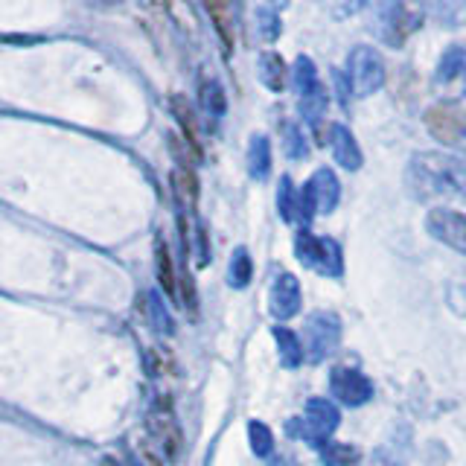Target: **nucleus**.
Wrapping results in <instances>:
<instances>
[{
  "label": "nucleus",
  "instance_id": "nucleus-19",
  "mask_svg": "<svg viewBox=\"0 0 466 466\" xmlns=\"http://www.w3.org/2000/svg\"><path fill=\"white\" fill-rule=\"evenodd\" d=\"M429 18L441 21L446 26L466 24V0H420Z\"/></svg>",
  "mask_w": 466,
  "mask_h": 466
},
{
  "label": "nucleus",
  "instance_id": "nucleus-22",
  "mask_svg": "<svg viewBox=\"0 0 466 466\" xmlns=\"http://www.w3.org/2000/svg\"><path fill=\"white\" fill-rule=\"evenodd\" d=\"M251 274H254L251 254H248V248H237L230 257V266H228V283L233 289H245L248 283H251Z\"/></svg>",
  "mask_w": 466,
  "mask_h": 466
},
{
  "label": "nucleus",
  "instance_id": "nucleus-27",
  "mask_svg": "<svg viewBox=\"0 0 466 466\" xmlns=\"http://www.w3.org/2000/svg\"><path fill=\"white\" fill-rule=\"evenodd\" d=\"M254 24H257L259 38L266 41V44H274L277 38H280V33H283V24H280V18H277V12L271 6L257 9L254 12Z\"/></svg>",
  "mask_w": 466,
  "mask_h": 466
},
{
  "label": "nucleus",
  "instance_id": "nucleus-17",
  "mask_svg": "<svg viewBox=\"0 0 466 466\" xmlns=\"http://www.w3.org/2000/svg\"><path fill=\"white\" fill-rule=\"evenodd\" d=\"M257 76H259L262 85L268 87V91L280 94L283 87H286V62H283V56L274 53V50L259 53V58H257Z\"/></svg>",
  "mask_w": 466,
  "mask_h": 466
},
{
  "label": "nucleus",
  "instance_id": "nucleus-6",
  "mask_svg": "<svg viewBox=\"0 0 466 466\" xmlns=\"http://www.w3.org/2000/svg\"><path fill=\"white\" fill-rule=\"evenodd\" d=\"M341 341V320L335 312H312L303 324V353L312 364L324 361L335 353V347Z\"/></svg>",
  "mask_w": 466,
  "mask_h": 466
},
{
  "label": "nucleus",
  "instance_id": "nucleus-4",
  "mask_svg": "<svg viewBox=\"0 0 466 466\" xmlns=\"http://www.w3.org/2000/svg\"><path fill=\"white\" fill-rule=\"evenodd\" d=\"M341 422V411L335 408L329 400H320V397H312L306 402V411H303V420H291L289 422V434L291 437H303L306 443H312L318 451L329 443V437L335 434Z\"/></svg>",
  "mask_w": 466,
  "mask_h": 466
},
{
  "label": "nucleus",
  "instance_id": "nucleus-20",
  "mask_svg": "<svg viewBox=\"0 0 466 466\" xmlns=\"http://www.w3.org/2000/svg\"><path fill=\"white\" fill-rule=\"evenodd\" d=\"M271 332H274V341H277V353H280V364L283 368H298L306 356L298 332H291L289 327H280V324H277Z\"/></svg>",
  "mask_w": 466,
  "mask_h": 466
},
{
  "label": "nucleus",
  "instance_id": "nucleus-2",
  "mask_svg": "<svg viewBox=\"0 0 466 466\" xmlns=\"http://www.w3.org/2000/svg\"><path fill=\"white\" fill-rule=\"evenodd\" d=\"M291 87H295V94H298V106H300L303 120L312 128H318L320 120H324V114H327L329 96H327L324 82L318 79L315 62L309 56L295 58V67H291Z\"/></svg>",
  "mask_w": 466,
  "mask_h": 466
},
{
  "label": "nucleus",
  "instance_id": "nucleus-7",
  "mask_svg": "<svg viewBox=\"0 0 466 466\" xmlns=\"http://www.w3.org/2000/svg\"><path fill=\"white\" fill-rule=\"evenodd\" d=\"M295 254L306 268H312L315 274H324V277H339L344 268L341 248L327 237H315V233H309V230L298 233Z\"/></svg>",
  "mask_w": 466,
  "mask_h": 466
},
{
  "label": "nucleus",
  "instance_id": "nucleus-21",
  "mask_svg": "<svg viewBox=\"0 0 466 466\" xmlns=\"http://www.w3.org/2000/svg\"><path fill=\"white\" fill-rule=\"evenodd\" d=\"M210 12V21L216 26L218 38L225 44V53H230L233 47V0H204Z\"/></svg>",
  "mask_w": 466,
  "mask_h": 466
},
{
  "label": "nucleus",
  "instance_id": "nucleus-16",
  "mask_svg": "<svg viewBox=\"0 0 466 466\" xmlns=\"http://www.w3.org/2000/svg\"><path fill=\"white\" fill-rule=\"evenodd\" d=\"M198 102H201V111L208 114V120H213V123L228 108V96L222 91V85H218V79L210 76V73H204L198 79Z\"/></svg>",
  "mask_w": 466,
  "mask_h": 466
},
{
  "label": "nucleus",
  "instance_id": "nucleus-23",
  "mask_svg": "<svg viewBox=\"0 0 466 466\" xmlns=\"http://www.w3.org/2000/svg\"><path fill=\"white\" fill-rule=\"evenodd\" d=\"M172 114H175V120L181 123V128H184V137H187V143H189V149L196 152V157L201 155V146H198V135H196V116H193V111H189V106H187V99L184 96H172Z\"/></svg>",
  "mask_w": 466,
  "mask_h": 466
},
{
  "label": "nucleus",
  "instance_id": "nucleus-18",
  "mask_svg": "<svg viewBox=\"0 0 466 466\" xmlns=\"http://www.w3.org/2000/svg\"><path fill=\"white\" fill-rule=\"evenodd\" d=\"M248 172L254 181H266L271 175V143L266 135H254L248 143Z\"/></svg>",
  "mask_w": 466,
  "mask_h": 466
},
{
  "label": "nucleus",
  "instance_id": "nucleus-9",
  "mask_svg": "<svg viewBox=\"0 0 466 466\" xmlns=\"http://www.w3.org/2000/svg\"><path fill=\"white\" fill-rule=\"evenodd\" d=\"M426 128L443 146L466 143V114L458 106H451V102H437V106L426 111Z\"/></svg>",
  "mask_w": 466,
  "mask_h": 466
},
{
  "label": "nucleus",
  "instance_id": "nucleus-15",
  "mask_svg": "<svg viewBox=\"0 0 466 466\" xmlns=\"http://www.w3.org/2000/svg\"><path fill=\"white\" fill-rule=\"evenodd\" d=\"M329 149H332V157H335V164L350 169V172H356L361 169V149H359V143L353 137V131H350L347 126L341 123H332L329 126Z\"/></svg>",
  "mask_w": 466,
  "mask_h": 466
},
{
  "label": "nucleus",
  "instance_id": "nucleus-10",
  "mask_svg": "<svg viewBox=\"0 0 466 466\" xmlns=\"http://www.w3.org/2000/svg\"><path fill=\"white\" fill-rule=\"evenodd\" d=\"M434 91L443 99H461L466 94V47H449L434 70Z\"/></svg>",
  "mask_w": 466,
  "mask_h": 466
},
{
  "label": "nucleus",
  "instance_id": "nucleus-11",
  "mask_svg": "<svg viewBox=\"0 0 466 466\" xmlns=\"http://www.w3.org/2000/svg\"><path fill=\"white\" fill-rule=\"evenodd\" d=\"M329 388H332V397L350 405V408H361L364 402L373 400V382L361 370L356 368H332L329 373Z\"/></svg>",
  "mask_w": 466,
  "mask_h": 466
},
{
  "label": "nucleus",
  "instance_id": "nucleus-3",
  "mask_svg": "<svg viewBox=\"0 0 466 466\" xmlns=\"http://www.w3.org/2000/svg\"><path fill=\"white\" fill-rule=\"evenodd\" d=\"M420 26V15L408 9L402 0H376L373 4V35L393 50L402 47L408 35L417 33Z\"/></svg>",
  "mask_w": 466,
  "mask_h": 466
},
{
  "label": "nucleus",
  "instance_id": "nucleus-24",
  "mask_svg": "<svg viewBox=\"0 0 466 466\" xmlns=\"http://www.w3.org/2000/svg\"><path fill=\"white\" fill-rule=\"evenodd\" d=\"M172 189H175V196H178L181 201V208H189L193 210L196 208V193H198V187H196V175L189 172V169H175L172 172Z\"/></svg>",
  "mask_w": 466,
  "mask_h": 466
},
{
  "label": "nucleus",
  "instance_id": "nucleus-28",
  "mask_svg": "<svg viewBox=\"0 0 466 466\" xmlns=\"http://www.w3.org/2000/svg\"><path fill=\"white\" fill-rule=\"evenodd\" d=\"M155 262H157V280L164 286L167 295H175V271H172V257H169V245L164 239L155 242Z\"/></svg>",
  "mask_w": 466,
  "mask_h": 466
},
{
  "label": "nucleus",
  "instance_id": "nucleus-30",
  "mask_svg": "<svg viewBox=\"0 0 466 466\" xmlns=\"http://www.w3.org/2000/svg\"><path fill=\"white\" fill-rule=\"evenodd\" d=\"M283 146H286V155L291 160H300L309 155V149H306V137H303V131L295 126V123H286L283 126Z\"/></svg>",
  "mask_w": 466,
  "mask_h": 466
},
{
  "label": "nucleus",
  "instance_id": "nucleus-25",
  "mask_svg": "<svg viewBox=\"0 0 466 466\" xmlns=\"http://www.w3.org/2000/svg\"><path fill=\"white\" fill-rule=\"evenodd\" d=\"M320 461L327 466H353L361 461V451L356 446H347V443H327L320 449Z\"/></svg>",
  "mask_w": 466,
  "mask_h": 466
},
{
  "label": "nucleus",
  "instance_id": "nucleus-1",
  "mask_svg": "<svg viewBox=\"0 0 466 466\" xmlns=\"http://www.w3.org/2000/svg\"><path fill=\"white\" fill-rule=\"evenodd\" d=\"M408 187L420 198H434V196L466 198V160L443 152H420L408 164Z\"/></svg>",
  "mask_w": 466,
  "mask_h": 466
},
{
  "label": "nucleus",
  "instance_id": "nucleus-26",
  "mask_svg": "<svg viewBox=\"0 0 466 466\" xmlns=\"http://www.w3.org/2000/svg\"><path fill=\"white\" fill-rule=\"evenodd\" d=\"M298 204H300V193L291 184V178H280V189H277V210L286 218V222H295L298 218Z\"/></svg>",
  "mask_w": 466,
  "mask_h": 466
},
{
  "label": "nucleus",
  "instance_id": "nucleus-31",
  "mask_svg": "<svg viewBox=\"0 0 466 466\" xmlns=\"http://www.w3.org/2000/svg\"><path fill=\"white\" fill-rule=\"evenodd\" d=\"M146 306H149V309H146V315L152 318L155 329L169 335L172 332V318H169V312L164 309V306H160V298L157 295H149V298H146Z\"/></svg>",
  "mask_w": 466,
  "mask_h": 466
},
{
  "label": "nucleus",
  "instance_id": "nucleus-5",
  "mask_svg": "<svg viewBox=\"0 0 466 466\" xmlns=\"http://www.w3.org/2000/svg\"><path fill=\"white\" fill-rule=\"evenodd\" d=\"M339 198H341V184L335 178V172L327 167L318 169L300 189L298 218L303 225H309L315 216H327L339 208Z\"/></svg>",
  "mask_w": 466,
  "mask_h": 466
},
{
  "label": "nucleus",
  "instance_id": "nucleus-35",
  "mask_svg": "<svg viewBox=\"0 0 466 466\" xmlns=\"http://www.w3.org/2000/svg\"><path fill=\"white\" fill-rule=\"evenodd\" d=\"M102 466H120V463H116L114 458H106V461H102Z\"/></svg>",
  "mask_w": 466,
  "mask_h": 466
},
{
  "label": "nucleus",
  "instance_id": "nucleus-34",
  "mask_svg": "<svg viewBox=\"0 0 466 466\" xmlns=\"http://www.w3.org/2000/svg\"><path fill=\"white\" fill-rule=\"evenodd\" d=\"M266 4H268L271 9H286V6H289V0H266Z\"/></svg>",
  "mask_w": 466,
  "mask_h": 466
},
{
  "label": "nucleus",
  "instance_id": "nucleus-29",
  "mask_svg": "<svg viewBox=\"0 0 466 466\" xmlns=\"http://www.w3.org/2000/svg\"><path fill=\"white\" fill-rule=\"evenodd\" d=\"M248 441H251V449H254L257 458H268L271 455L274 434H271V429L266 426V422H259V420L248 422Z\"/></svg>",
  "mask_w": 466,
  "mask_h": 466
},
{
  "label": "nucleus",
  "instance_id": "nucleus-33",
  "mask_svg": "<svg viewBox=\"0 0 466 466\" xmlns=\"http://www.w3.org/2000/svg\"><path fill=\"white\" fill-rule=\"evenodd\" d=\"M181 298L187 303V309H196V289H193V280H189V274L184 271L181 277Z\"/></svg>",
  "mask_w": 466,
  "mask_h": 466
},
{
  "label": "nucleus",
  "instance_id": "nucleus-13",
  "mask_svg": "<svg viewBox=\"0 0 466 466\" xmlns=\"http://www.w3.org/2000/svg\"><path fill=\"white\" fill-rule=\"evenodd\" d=\"M146 426H149V434L155 437L160 451H164L169 461H175V458L181 455V446H184L181 426L175 422V417H172V411H169L167 405L152 408V411L146 414Z\"/></svg>",
  "mask_w": 466,
  "mask_h": 466
},
{
  "label": "nucleus",
  "instance_id": "nucleus-32",
  "mask_svg": "<svg viewBox=\"0 0 466 466\" xmlns=\"http://www.w3.org/2000/svg\"><path fill=\"white\" fill-rule=\"evenodd\" d=\"M368 4H370V0H339L335 15H339V18H350V15H359Z\"/></svg>",
  "mask_w": 466,
  "mask_h": 466
},
{
  "label": "nucleus",
  "instance_id": "nucleus-12",
  "mask_svg": "<svg viewBox=\"0 0 466 466\" xmlns=\"http://www.w3.org/2000/svg\"><path fill=\"white\" fill-rule=\"evenodd\" d=\"M426 230L451 251L466 254V216L449 208H434L426 218Z\"/></svg>",
  "mask_w": 466,
  "mask_h": 466
},
{
  "label": "nucleus",
  "instance_id": "nucleus-14",
  "mask_svg": "<svg viewBox=\"0 0 466 466\" xmlns=\"http://www.w3.org/2000/svg\"><path fill=\"white\" fill-rule=\"evenodd\" d=\"M271 315L277 320H289L295 318L300 309V283L295 274H277L271 283V295H268Z\"/></svg>",
  "mask_w": 466,
  "mask_h": 466
},
{
  "label": "nucleus",
  "instance_id": "nucleus-8",
  "mask_svg": "<svg viewBox=\"0 0 466 466\" xmlns=\"http://www.w3.org/2000/svg\"><path fill=\"white\" fill-rule=\"evenodd\" d=\"M347 73H350V87H353L356 96H370L385 85V62L368 44L353 47V53L347 58Z\"/></svg>",
  "mask_w": 466,
  "mask_h": 466
}]
</instances>
